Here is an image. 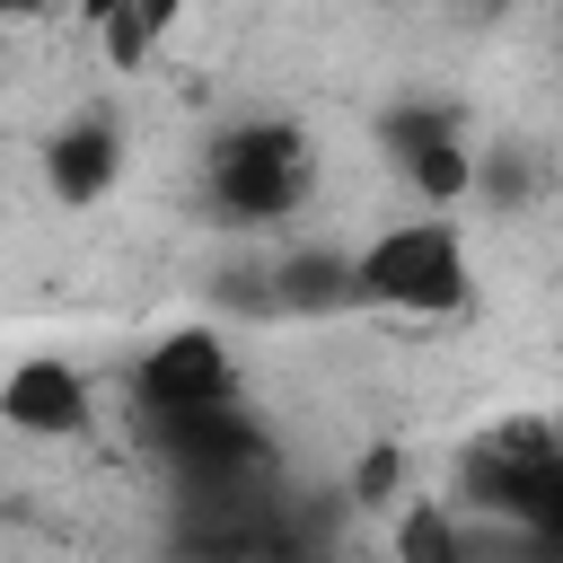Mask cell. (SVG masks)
I'll return each instance as SVG.
<instances>
[{
	"label": "cell",
	"mask_w": 563,
	"mask_h": 563,
	"mask_svg": "<svg viewBox=\"0 0 563 563\" xmlns=\"http://www.w3.org/2000/svg\"><path fill=\"white\" fill-rule=\"evenodd\" d=\"M352 290L396 317H457L475 299V264L449 220H396L352 255Z\"/></svg>",
	"instance_id": "obj_1"
},
{
	"label": "cell",
	"mask_w": 563,
	"mask_h": 563,
	"mask_svg": "<svg viewBox=\"0 0 563 563\" xmlns=\"http://www.w3.org/2000/svg\"><path fill=\"white\" fill-rule=\"evenodd\" d=\"M299 194H308V141L290 123H238L211 141V211L229 229L282 220Z\"/></svg>",
	"instance_id": "obj_2"
},
{
	"label": "cell",
	"mask_w": 563,
	"mask_h": 563,
	"mask_svg": "<svg viewBox=\"0 0 563 563\" xmlns=\"http://www.w3.org/2000/svg\"><path fill=\"white\" fill-rule=\"evenodd\" d=\"M202 405H229V352L211 325H185L158 352H141V413H202Z\"/></svg>",
	"instance_id": "obj_3"
},
{
	"label": "cell",
	"mask_w": 563,
	"mask_h": 563,
	"mask_svg": "<svg viewBox=\"0 0 563 563\" xmlns=\"http://www.w3.org/2000/svg\"><path fill=\"white\" fill-rule=\"evenodd\" d=\"M0 422L26 431V440H70V431H88V378L53 352H26L0 378Z\"/></svg>",
	"instance_id": "obj_4"
},
{
	"label": "cell",
	"mask_w": 563,
	"mask_h": 563,
	"mask_svg": "<svg viewBox=\"0 0 563 563\" xmlns=\"http://www.w3.org/2000/svg\"><path fill=\"white\" fill-rule=\"evenodd\" d=\"M387 158L431 194V202H457L466 185H475V158H466V141H457V123L449 114H387Z\"/></svg>",
	"instance_id": "obj_5"
},
{
	"label": "cell",
	"mask_w": 563,
	"mask_h": 563,
	"mask_svg": "<svg viewBox=\"0 0 563 563\" xmlns=\"http://www.w3.org/2000/svg\"><path fill=\"white\" fill-rule=\"evenodd\" d=\"M114 167H123V141H114L106 114H79V123H62V132L44 141V185H53V202H70V211H88V202L114 185Z\"/></svg>",
	"instance_id": "obj_6"
},
{
	"label": "cell",
	"mask_w": 563,
	"mask_h": 563,
	"mask_svg": "<svg viewBox=\"0 0 563 563\" xmlns=\"http://www.w3.org/2000/svg\"><path fill=\"white\" fill-rule=\"evenodd\" d=\"M273 299L282 308H343V299H361L352 290V255H290L273 273Z\"/></svg>",
	"instance_id": "obj_7"
},
{
	"label": "cell",
	"mask_w": 563,
	"mask_h": 563,
	"mask_svg": "<svg viewBox=\"0 0 563 563\" xmlns=\"http://www.w3.org/2000/svg\"><path fill=\"white\" fill-rule=\"evenodd\" d=\"M176 9H185V0H123V9L106 18V53H114V62L132 70L141 53H158V35L176 26Z\"/></svg>",
	"instance_id": "obj_8"
},
{
	"label": "cell",
	"mask_w": 563,
	"mask_h": 563,
	"mask_svg": "<svg viewBox=\"0 0 563 563\" xmlns=\"http://www.w3.org/2000/svg\"><path fill=\"white\" fill-rule=\"evenodd\" d=\"M405 554H457V537H449V519H405Z\"/></svg>",
	"instance_id": "obj_9"
},
{
	"label": "cell",
	"mask_w": 563,
	"mask_h": 563,
	"mask_svg": "<svg viewBox=\"0 0 563 563\" xmlns=\"http://www.w3.org/2000/svg\"><path fill=\"white\" fill-rule=\"evenodd\" d=\"M387 484H396V449H378V457L361 466V501H387Z\"/></svg>",
	"instance_id": "obj_10"
},
{
	"label": "cell",
	"mask_w": 563,
	"mask_h": 563,
	"mask_svg": "<svg viewBox=\"0 0 563 563\" xmlns=\"http://www.w3.org/2000/svg\"><path fill=\"white\" fill-rule=\"evenodd\" d=\"M114 9H123V0H79V18H88V26H106Z\"/></svg>",
	"instance_id": "obj_11"
},
{
	"label": "cell",
	"mask_w": 563,
	"mask_h": 563,
	"mask_svg": "<svg viewBox=\"0 0 563 563\" xmlns=\"http://www.w3.org/2000/svg\"><path fill=\"white\" fill-rule=\"evenodd\" d=\"M35 9H53V0H0V18H35Z\"/></svg>",
	"instance_id": "obj_12"
}]
</instances>
